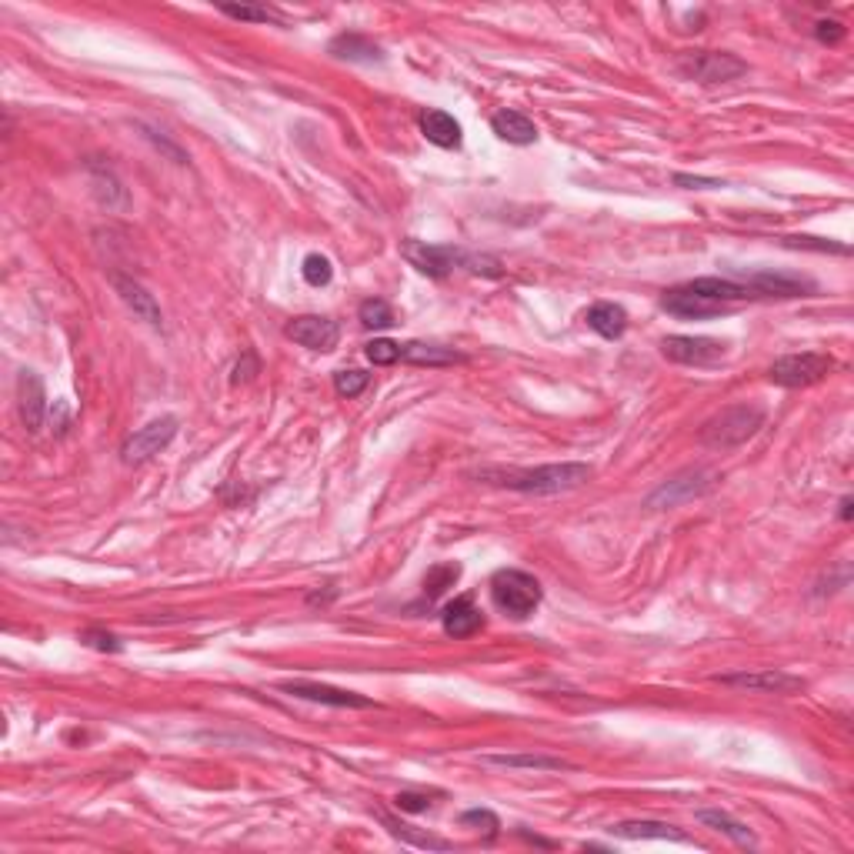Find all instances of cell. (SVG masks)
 Listing matches in <instances>:
<instances>
[{
    "label": "cell",
    "mask_w": 854,
    "mask_h": 854,
    "mask_svg": "<svg viewBox=\"0 0 854 854\" xmlns=\"http://www.w3.org/2000/svg\"><path fill=\"white\" fill-rule=\"evenodd\" d=\"M698 821L701 824H708V828H714V831H721V834H728V838L734 841V844H754V834H751V828L748 824H741V821H734L728 811H698Z\"/></svg>",
    "instance_id": "4316f807"
},
{
    "label": "cell",
    "mask_w": 854,
    "mask_h": 854,
    "mask_svg": "<svg viewBox=\"0 0 854 854\" xmlns=\"http://www.w3.org/2000/svg\"><path fill=\"white\" fill-rule=\"evenodd\" d=\"M177 417H157V421H151V424H144L141 431H134L131 438L124 441V448H121V458H124V464H144V461H151L154 454H161L167 444H171L174 438H177Z\"/></svg>",
    "instance_id": "ba28073f"
},
{
    "label": "cell",
    "mask_w": 854,
    "mask_h": 854,
    "mask_svg": "<svg viewBox=\"0 0 854 854\" xmlns=\"http://www.w3.org/2000/svg\"><path fill=\"white\" fill-rule=\"evenodd\" d=\"M17 397H21V421L31 434L41 431L44 414H47V397H44V384L34 371H21L17 377Z\"/></svg>",
    "instance_id": "9a60e30c"
},
{
    "label": "cell",
    "mask_w": 854,
    "mask_h": 854,
    "mask_svg": "<svg viewBox=\"0 0 854 854\" xmlns=\"http://www.w3.org/2000/svg\"><path fill=\"white\" fill-rule=\"evenodd\" d=\"M421 134L434 147H444V151L461 147V124L454 121L448 111H438V107H431V111L421 114Z\"/></svg>",
    "instance_id": "d6986e66"
},
{
    "label": "cell",
    "mask_w": 854,
    "mask_h": 854,
    "mask_svg": "<svg viewBox=\"0 0 854 854\" xmlns=\"http://www.w3.org/2000/svg\"><path fill=\"white\" fill-rule=\"evenodd\" d=\"M331 54L337 61H351V64H381L384 61V51L364 34H337L331 41Z\"/></svg>",
    "instance_id": "ac0fdd59"
},
{
    "label": "cell",
    "mask_w": 854,
    "mask_h": 854,
    "mask_svg": "<svg viewBox=\"0 0 854 854\" xmlns=\"http://www.w3.org/2000/svg\"><path fill=\"white\" fill-rule=\"evenodd\" d=\"M608 831L614 834V838H624V841H648V838L688 841V834L678 831L674 824H664V821H621V824H611Z\"/></svg>",
    "instance_id": "ffe728a7"
},
{
    "label": "cell",
    "mask_w": 854,
    "mask_h": 854,
    "mask_svg": "<svg viewBox=\"0 0 854 854\" xmlns=\"http://www.w3.org/2000/svg\"><path fill=\"white\" fill-rule=\"evenodd\" d=\"M111 284H114L117 297H121V301L134 311V317H141V321H147L151 327H157V331H161V327H164L161 304L154 301V294H147L144 284H137L134 277L117 274V271H111Z\"/></svg>",
    "instance_id": "4fadbf2b"
},
{
    "label": "cell",
    "mask_w": 854,
    "mask_h": 854,
    "mask_svg": "<svg viewBox=\"0 0 854 854\" xmlns=\"http://www.w3.org/2000/svg\"><path fill=\"white\" fill-rule=\"evenodd\" d=\"M674 184H681V187H721V181H711V177H688V174H674Z\"/></svg>",
    "instance_id": "f35d334b"
},
{
    "label": "cell",
    "mask_w": 854,
    "mask_h": 854,
    "mask_svg": "<svg viewBox=\"0 0 854 854\" xmlns=\"http://www.w3.org/2000/svg\"><path fill=\"white\" fill-rule=\"evenodd\" d=\"M484 764H494V768H531V771L571 768L564 758H551V754H484Z\"/></svg>",
    "instance_id": "d4e9b609"
},
{
    "label": "cell",
    "mask_w": 854,
    "mask_h": 854,
    "mask_svg": "<svg viewBox=\"0 0 854 854\" xmlns=\"http://www.w3.org/2000/svg\"><path fill=\"white\" fill-rule=\"evenodd\" d=\"M678 71L688 77V81H701V84H724L734 81V77L748 74V64L738 61L734 54H718V51H694L684 54L678 61Z\"/></svg>",
    "instance_id": "8992f818"
},
{
    "label": "cell",
    "mask_w": 854,
    "mask_h": 854,
    "mask_svg": "<svg viewBox=\"0 0 854 854\" xmlns=\"http://www.w3.org/2000/svg\"><path fill=\"white\" fill-rule=\"evenodd\" d=\"M84 641L91 644V648H101V651H121V644H117L114 634H101V631H87Z\"/></svg>",
    "instance_id": "74e56055"
},
{
    "label": "cell",
    "mask_w": 854,
    "mask_h": 854,
    "mask_svg": "<svg viewBox=\"0 0 854 854\" xmlns=\"http://www.w3.org/2000/svg\"><path fill=\"white\" fill-rule=\"evenodd\" d=\"M401 361H411V364H421V367H448V364H464L468 357H464L461 351H454V347L411 341V344H401Z\"/></svg>",
    "instance_id": "603a6c76"
},
{
    "label": "cell",
    "mask_w": 854,
    "mask_h": 854,
    "mask_svg": "<svg viewBox=\"0 0 854 854\" xmlns=\"http://www.w3.org/2000/svg\"><path fill=\"white\" fill-rule=\"evenodd\" d=\"M851 518V498H844L841 501V521H848Z\"/></svg>",
    "instance_id": "ab89813d"
},
{
    "label": "cell",
    "mask_w": 854,
    "mask_h": 854,
    "mask_svg": "<svg viewBox=\"0 0 854 854\" xmlns=\"http://www.w3.org/2000/svg\"><path fill=\"white\" fill-rule=\"evenodd\" d=\"M377 818L384 821V828L394 834L397 841H404V844H414V848H427V851H451L454 844L448 841V838H438V834H421V831H411L407 828V824H401V821H394L391 814H377Z\"/></svg>",
    "instance_id": "484cf974"
},
{
    "label": "cell",
    "mask_w": 854,
    "mask_h": 854,
    "mask_svg": "<svg viewBox=\"0 0 854 854\" xmlns=\"http://www.w3.org/2000/svg\"><path fill=\"white\" fill-rule=\"evenodd\" d=\"M301 274H304V281L311 287H327V284H331V277H334V267H331V261H327L324 254H307L304 264H301Z\"/></svg>",
    "instance_id": "f546056e"
},
{
    "label": "cell",
    "mask_w": 854,
    "mask_h": 854,
    "mask_svg": "<svg viewBox=\"0 0 854 854\" xmlns=\"http://www.w3.org/2000/svg\"><path fill=\"white\" fill-rule=\"evenodd\" d=\"M458 578H461V564H454V561H448V564H434V568L424 574V598H427V601L441 598L444 591L458 584Z\"/></svg>",
    "instance_id": "83f0119b"
},
{
    "label": "cell",
    "mask_w": 854,
    "mask_h": 854,
    "mask_svg": "<svg viewBox=\"0 0 854 854\" xmlns=\"http://www.w3.org/2000/svg\"><path fill=\"white\" fill-rule=\"evenodd\" d=\"M711 484L714 481H711L708 471H684V474H678V478L664 481L658 491H651L644 504H648L651 511L678 508V504H684V501H694V498H701V494H708Z\"/></svg>",
    "instance_id": "9c48e42d"
},
{
    "label": "cell",
    "mask_w": 854,
    "mask_h": 854,
    "mask_svg": "<svg viewBox=\"0 0 854 854\" xmlns=\"http://www.w3.org/2000/svg\"><path fill=\"white\" fill-rule=\"evenodd\" d=\"M784 244L788 247H804V251H821V254H848V247L844 244H831V241H821V237H784Z\"/></svg>",
    "instance_id": "836d02e7"
},
{
    "label": "cell",
    "mask_w": 854,
    "mask_h": 854,
    "mask_svg": "<svg viewBox=\"0 0 854 854\" xmlns=\"http://www.w3.org/2000/svg\"><path fill=\"white\" fill-rule=\"evenodd\" d=\"M831 367H834V361L828 354H818V351L788 354V357H778V361L771 364L768 381L778 384V387H808V384H818Z\"/></svg>",
    "instance_id": "5b68a950"
},
{
    "label": "cell",
    "mask_w": 854,
    "mask_h": 854,
    "mask_svg": "<svg viewBox=\"0 0 854 854\" xmlns=\"http://www.w3.org/2000/svg\"><path fill=\"white\" fill-rule=\"evenodd\" d=\"M277 691L294 694V698H304V701L331 704V708H374V701L364 698V694L331 688V684H317V681H281Z\"/></svg>",
    "instance_id": "30bf717a"
},
{
    "label": "cell",
    "mask_w": 854,
    "mask_h": 854,
    "mask_svg": "<svg viewBox=\"0 0 854 854\" xmlns=\"http://www.w3.org/2000/svg\"><path fill=\"white\" fill-rule=\"evenodd\" d=\"M441 624H444V634H451V638H468V634H474L484 624V614L474 608L471 598H454L444 604Z\"/></svg>",
    "instance_id": "e0dca14e"
},
{
    "label": "cell",
    "mask_w": 854,
    "mask_h": 854,
    "mask_svg": "<svg viewBox=\"0 0 854 854\" xmlns=\"http://www.w3.org/2000/svg\"><path fill=\"white\" fill-rule=\"evenodd\" d=\"M748 287L754 291V297L764 294V297H801L814 291V281L808 277H798V274H774V271H761V274H751Z\"/></svg>",
    "instance_id": "2e32d148"
},
{
    "label": "cell",
    "mask_w": 854,
    "mask_h": 854,
    "mask_svg": "<svg viewBox=\"0 0 854 854\" xmlns=\"http://www.w3.org/2000/svg\"><path fill=\"white\" fill-rule=\"evenodd\" d=\"M364 354H367V361L371 364H377V367H387V364H394V361H401V344H394V341H371L364 347Z\"/></svg>",
    "instance_id": "d6a6232c"
},
{
    "label": "cell",
    "mask_w": 854,
    "mask_h": 854,
    "mask_svg": "<svg viewBox=\"0 0 854 854\" xmlns=\"http://www.w3.org/2000/svg\"><path fill=\"white\" fill-rule=\"evenodd\" d=\"M287 337L301 347H311V351H334L337 337H341V327H337V321H331V317L304 314L287 324Z\"/></svg>",
    "instance_id": "7c38bea8"
},
{
    "label": "cell",
    "mask_w": 854,
    "mask_h": 854,
    "mask_svg": "<svg viewBox=\"0 0 854 854\" xmlns=\"http://www.w3.org/2000/svg\"><path fill=\"white\" fill-rule=\"evenodd\" d=\"M394 804H397V808H401V811H411V814H417V811H427V804H431V801H427L424 794H414V791H401V794H397V798H394Z\"/></svg>",
    "instance_id": "8d00e7d4"
},
{
    "label": "cell",
    "mask_w": 854,
    "mask_h": 854,
    "mask_svg": "<svg viewBox=\"0 0 854 854\" xmlns=\"http://www.w3.org/2000/svg\"><path fill=\"white\" fill-rule=\"evenodd\" d=\"M661 354L674 364H691V367H714L728 357V344L714 341V337H688V334H671L661 341Z\"/></svg>",
    "instance_id": "52a82bcc"
},
{
    "label": "cell",
    "mask_w": 854,
    "mask_h": 854,
    "mask_svg": "<svg viewBox=\"0 0 854 854\" xmlns=\"http://www.w3.org/2000/svg\"><path fill=\"white\" fill-rule=\"evenodd\" d=\"M588 327L598 331L601 337H608V341H618V337L628 331V314H624L621 304L601 301L588 311Z\"/></svg>",
    "instance_id": "cb8c5ba5"
},
{
    "label": "cell",
    "mask_w": 854,
    "mask_h": 854,
    "mask_svg": "<svg viewBox=\"0 0 854 854\" xmlns=\"http://www.w3.org/2000/svg\"><path fill=\"white\" fill-rule=\"evenodd\" d=\"M367 384H371V374H364V371H337V374H334V391L341 394V397L364 394Z\"/></svg>",
    "instance_id": "4dcf8cb0"
},
{
    "label": "cell",
    "mask_w": 854,
    "mask_h": 854,
    "mask_svg": "<svg viewBox=\"0 0 854 854\" xmlns=\"http://www.w3.org/2000/svg\"><path fill=\"white\" fill-rule=\"evenodd\" d=\"M688 291L708 297V301L718 304H731V301H744V297H754V291L741 281H728V277H698V281L684 284Z\"/></svg>",
    "instance_id": "7402d4cb"
},
{
    "label": "cell",
    "mask_w": 854,
    "mask_h": 854,
    "mask_svg": "<svg viewBox=\"0 0 854 854\" xmlns=\"http://www.w3.org/2000/svg\"><path fill=\"white\" fill-rule=\"evenodd\" d=\"M544 598L541 581L528 571L518 568H501L491 578V601L501 614H508L514 621H524L538 611V604Z\"/></svg>",
    "instance_id": "3957f363"
},
{
    "label": "cell",
    "mask_w": 854,
    "mask_h": 854,
    "mask_svg": "<svg viewBox=\"0 0 854 854\" xmlns=\"http://www.w3.org/2000/svg\"><path fill=\"white\" fill-rule=\"evenodd\" d=\"M814 37H818L821 44L834 47V44L844 41V27L838 21H818V24H814Z\"/></svg>",
    "instance_id": "d590c367"
},
{
    "label": "cell",
    "mask_w": 854,
    "mask_h": 854,
    "mask_svg": "<svg viewBox=\"0 0 854 854\" xmlns=\"http://www.w3.org/2000/svg\"><path fill=\"white\" fill-rule=\"evenodd\" d=\"M461 824H478V828H484L488 834H494V831L501 828L498 814H494V811H488V808H474V811H464V814H461Z\"/></svg>",
    "instance_id": "e575fe53"
},
{
    "label": "cell",
    "mask_w": 854,
    "mask_h": 854,
    "mask_svg": "<svg viewBox=\"0 0 854 854\" xmlns=\"http://www.w3.org/2000/svg\"><path fill=\"white\" fill-rule=\"evenodd\" d=\"M728 688H741V691H764V694H794L804 688V678L798 674H788V671H741V674H721L714 678Z\"/></svg>",
    "instance_id": "8fae6325"
},
{
    "label": "cell",
    "mask_w": 854,
    "mask_h": 854,
    "mask_svg": "<svg viewBox=\"0 0 854 854\" xmlns=\"http://www.w3.org/2000/svg\"><path fill=\"white\" fill-rule=\"evenodd\" d=\"M761 424H764L761 407L734 404V407H728V411H721L718 417H711V421L701 427V441L708 444V448L728 451V448H738V444L748 441Z\"/></svg>",
    "instance_id": "277c9868"
},
{
    "label": "cell",
    "mask_w": 854,
    "mask_h": 854,
    "mask_svg": "<svg viewBox=\"0 0 854 854\" xmlns=\"http://www.w3.org/2000/svg\"><path fill=\"white\" fill-rule=\"evenodd\" d=\"M221 14L234 17V21H257V24H267V21H281L271 7H247V4H221Z\"/></svg>",
    "instance_id": "1f68e13d"
},
{
    "label": "cell",
    "mask_w": 854,
    "mask_h": 854,
    "mask_svg": "<svg viewBox=\"0 0 854 854\" xmlns=\"http://www.w3.org/2000/svg\"><path fill=\"white\" fill-rule=\"evenodd\" d=\"M357 317H361L364 327H374V331H384V327H394V311L391 304L381 301V297H371L357 307Z\"/></svg>",
    "instance_id": "f1b7e54d"
},
{
    "label": "cell",
    "mask_w": 854,
    "mask_h": 854,
    "mask_svg": "<svg viewBox=\"0 0 854 854\" xmlns=\"http://www.w3.org/2000/svg\"><path fill=\"white\" fill-rule=\"evenodd\" d=\"M594 468L581 461H564V464H544L534 471H514V468H484L478 478L484 484H498V488L521 491V494H561L574 491L591 481Z\"/></svg>",
    "instance_id": "6da1fadb"
},
{
    "label": "cell",
    "mask_w": 854,
    "mask_h": 854,
    "mask_svg": "<svg viewBox=\"0 0 854 854\" xmlns=\"http://www.w3.org/2000/svg\"><path fill=\"white\" fill-rule=\"evenodd\" d=\"M661 307L668 314H678V317H694V321H704V317H718L728 311V304H718V301H708V297L688 291V287H671L668 294L661 297Z\"/></svg>",
    "instance_id": "5bb4252c"
},
{
    "label": "cell",
    "mask_w": 854,
    "mask_h": 854,
    "mask_svg": "<svg viewBox=\"0 0 854 854\" xmlns=\"http://www.w3.org/2000/svg\"><path fill=\"white\" fill-rule=\"evenodd\" d=\"M491 127H494V134H498L501 141L518 144V147L538 141V127H534L531 117H524L521 111H498L491 117Z\"/></svg>",
    "instance_id": "44dd1931"
},
{
    "label": "cell",
    "mask_w": 854,
    "mask_h": 854,
    "mask_svg": "<svg viewBox=\"0 0 854 854\" xmlns=\"http://www.w3.org/2000/svg\"><path fill=\"white\" fill-rule=\"evenodd\" d=\"M404 261H411L417 271L427 277H444L451 274L454 267H468L474 274H488V277H501V261L498 257H481V254H464L458 247H444V244H427V241H404L401 247Z\"/></svg>",
    "instance_id": "7a4b0ae2"
}]
</instances>
